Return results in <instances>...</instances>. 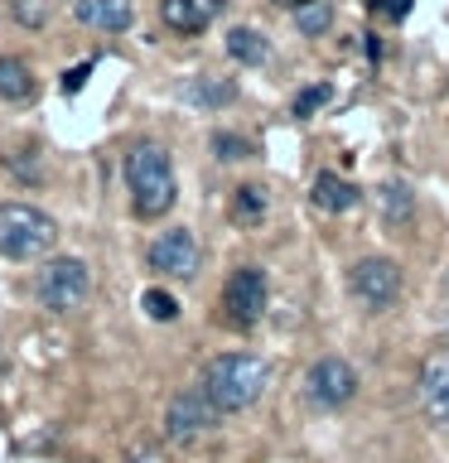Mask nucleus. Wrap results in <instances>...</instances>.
Wrapping results in <instances>:
<instances>
[{"label": "nucleus", "mask_w": 449, "mask_h": 463, "mask_svg": "<svg viewBox=\"0 0 449 463\" xmlns=\"http://www.w3.org/2000/svg\"><path fill=\"white\" fill-rule=\"evenodd\" d=\"M266 382H271V372H266V362H261V357H252V353H223V357H213L208 367H203L198 386L208 391V401L223 415H237V411H246V405L261 401Z\"/></svg>", "instance_id": "f257e3e1"}, {"label": "nucleus", "mask_w": 449, "mask_h": 463, "mask_svg": "<svg viewBox=\"0 0 449 463\" xmlns=\"http://www.w3.org/2000/svg\"><path fill=\"white\" fill-rule=\"evenodd\" d=\"M126 188H130V208L136 217H165L179 198V184H174V165L165 145H136L126 155Z\"/></svg>", "instance_id": "f03ea898"}, {"label": "nucleus", "mask_w": 449, "mask_h": 463, "mask_svg": "<svg viewBox=\"0 0 449 463\" xmlns=\"http://www.w3.org/2000/svg\"><path fill=\"white\" fill-rule=\"evenodd\" d=\"M58 222L43 208L29 203H0V256L10 260H34L43 251H53Z\"/></svg>", "instance_id": "7ed1b4c3"}, {"label": "nucleus", "mask_w": 449, "mask_h": 463, "mask_svg": "<svg viewBox=\"0 0 449 463\" xmlns=\"http://www.w3.org/2000/svg\"><path fill=\"white\" fill-rule=\"evenodd\" d=\"M87 295H92V275L78 256H53L34 270V299L49 314H72L82 309Z\"/></svg>", "instance_id": "20e7f679"}, {"label": "nucleus", "mask_w": 449, "mask_h": 463, "mask_svg": "<svg viewBox=\"0 0 449 463\" xmlns=\"http://www.w3.org/2000/svg\"><path fill=\"white\" fill-rule=\"evenodd\" d=\"M401 266L396 260H387V256H362L353 270H348V289H353V299L362 304V309H372V314H382L391 309V304L401 299Z\"/></svg>", "instance_id": "39448f33"}, {"label": "nucleus", "mask_w": 449, "mask_h": 463, "mask_svg": "<svg viewBox=\"0 0 449 463\" xmlns=\"http://www.w3.org/2000/svg\"><path fill=\"white\" fill-rule=\"evenodd\" d=\"M266 299H271V285H266V270L261 266H237L223 285V314L232 328H252L261 324L266 314Z\"/></svg>", "instance_id": "423d86ee"}, {"label": "nucleus", "mask_w": 449, "mask_h": 463, "mask_svg": "<svg viewBox=\"0 0 449 463\" xmlns=\"http://www.w3.org/2000/svg\"><path fill=\"white\" fill-rule=\"evenodd\" d=\"M217 420H223V411L208 401V391H203V386H188V391H179V396L165 405V439L194 444L198 434L217 430Z\"/></svg>", "instance_id": "0eeeda50"}, {"label": "nucleus", "mask_w": 449, "mask_h": 463, "mask_svg": "<svg viewBox=\"0 0 449 463\" xmlns=\"http://www.w3.org/2000/svg\"><path fill=\"white\" fill-rule=\"evenodd\" d=\"M358 396V372L348 367L343 357H319L310 372H304V401L314 411H339Z\"/></svg>", "instance_id": "6e6552de"}, {"label": "nucleus", "mask_w": 449, "mask_h": 463, "mask_svg": "<svg viewBox=\"0 0 449 463\" xmlns=\"http://www.w3.org/2000/svg\"><path fill=\"white\" fill-rule=\"evenodd\" d=\"M198 260H203V251H198V237L188 227H169V232H159V237L145 246V266L169 275V280H194Z\"/></svg>", "instance_id": "1a4fd4ad"}, {"label": "nucleus", "mask_w": 449, "mask_h": 463, "mask_svg": "<svg viewBox=\"0 0 449 463\" xmlns=\"http://www.w3.org/2000/svg\"><path fill=\"white\" fill-rule=\"evenodd\" d=\"M217 14H223V0H159V20L174 34H203Z\"/></svg>", "instance_id": "9d476101"}, {"label": "nucleus", "mask_w": 449, "mask_h": 463, "mask_svg": "<svg viewBox=\"0 0 449 463\" xmlns=\"http://www.w3.org/2000/svg\"><path fill=\"white\" fill-rule=\"evenodd\" d=\"M420 405H425L430 425L449 430V357H430L420 367Z\"/></svg>", "instance_id": "9b49d317"}, {"label": "nucleus", "mask_w": 449, "mask_h": 463, "mask_svg": "<svg viewBox=\"0 0 449 463\" xmlns=\"http://www.w3.org/2000/svg\"><path fill=\"white\" fill-rule=\"evenodd\" d=\"M72 14H78V24H87V29L121 34V29H130V20H136V5H130V0H78Z\"/></svg>", "instance_id": "f8f14e48"}, {"label": "nucleus", "mask_w": 449, "mask_h": 463, "mask_svg": "<svg viewBox=\"0 0 449 463\" xmlns=\"http://www.w3.org/2000/svg\"><path fill=\"white\" fill-rule=\"evenodd\" d=\"M310 198H314V208L319 213H348V208H358V184H348L343 174H314V188H310Z\"/></svg>", "instance_id": "ddd939ff"}, {"label": "nucleus", "mask_w": 449, "mask_h": 463, "mask_svg": "<svg viewBox=\"0 0 449 463\" xmlns=\"http://www.w3.org/2000/svg\"><path fill=\"white\" fill-rule=\"evenodd\" d=\"M0 97H5V101L34 97V72H29L24 58H14V53L0 58Z\"/></svg>", "instance_id": "4468645a"}, {"label": "nucleus", "mask_w": 449, "mask_h": 463, "mask_svg": "<svg viewBox=\"0 0 449 463\" xmlns=\"http://www.w3.org/2000/svg\"><path fill=\"white\" fill-rule=\"evenodd\" d=\"M227 53L237 58L242 68H261L271 58V43H266V34H256V29H232V34H227Z\"/></svg>", "instance_id": "2eb2a0df"}, {"label": "nucleus", "mask_w": 449, "mask_h": 463, "mask_svg": "<svg viewBox=\"0 0 449 463\" xmlns=\"http://www.w3.org/2000/svg\"><path fill=\"white\" fill-rule=\"evenodd\" d=\"M232 97H237V87L227 78H194L184 87V101H194V107H227Z\"/></svg>", "instance_id": "dca6fc26"}, {"label": "nucleus", "mask_w": 449, "mask_h": 463, "mask_svg": "<svg viewBox=\"0 0 449 463\" xmlns=\"http://www.w3.org/2000/svg\"><path fill=\"white\" fill-rule=\"evenodd\" d=\"M232 217H237L242 227H256L261 217H266V188H256V184H242L237 194H232Z\"/></svg>", "instance_id": "f3484780"}, {"label": "nucleus", "mask_w": 449, "mask_h": 463, "mask_svg": "<svg viewBox=\"0 0 449 463\" xmlns=\"http://www.w3.org/2000/svg\"><path fill=\"white\" fill-rule=\"evenodd\" d=\"M295 24H300V34L319 39L333 24V5H329V0H300V5H295Z\"/></svg>", "instance_id": "a211bd4d"}, {"label": "nucleus", "mask_w": 449, "mask_h": 463, "mask_svg": "<svg viewBox=\"0 0 449 463\" xmlns=\"http://www.w3.org/2000/svg\"><path fill=\"white\" fill-rule=\"evenodd\" d=\"M140 309L155 318V324H174L179 318V299L169 295V289H145L140 295Z\"/></svg>", "instance_id": "6ab92c4d"}, {"label": "nucleus", "mask_w": 449, "mask_h": 463, "mask_svg": "<svg viewBox=\"0 0 449 463\" xmlns=\"http://www.w3.org/2000/svg\"><path fill=\"white\" fill-rule=\"evenodd\" d=\"M10 14L20 29H43L49 24V0H10Z\"/></svg>", "instance_id": "aec40b11"}, {"label": "nucleus", "mask_w": 449, "mask_h": 463, "mask_svg": "<svg viewBox=\"0 0 449 463\" xmlns=\"http://www.w3.org/2000/svg\"><path fill=\"white\" fill-rule=\"evenodd\" d=\"M213 155L227 159V165H232V159H252V140L237 136V130H217V136H213Z\"/></svg>", "instance_id": "412c9836"}, {"label": "nucleus", "mask_w": 449, "mask_h": 463, "mask_svg": "<svg viewBox=\"0 0 449 463\" xmlns=\"http://www.w3.org/2000/svg\"><path fill=\"white\" fill-rule=\"evenodd\" d=\"M5 169H10L20 184H39V179H43V169H39L34 150H14V155H5Z\"/></svg>", "instance_id": "4be33fe9"}, {"label": "nucleus", "mask_w": 449, "mask_h": 463, "mask_svg": "<svg viewBox=\"0 0 449 463\" xmlns=\"http://www.w3.org/2000/svg\"><path fill=\"white\" fill-rule=\"evenodd\" d=\"M382 213L387 217H406V213H411V188H406V184H387L382 188Z\"/></svg>", "instance_id": "5701e85b"}, {"label": "nucleus", "mask_w": 449, "mask_h": 463, "mask_svg": "<svg viewBox=\"0 0 449 463\" xmlns=\"http://www.w3.org/2000/svg\"><path fill=\"white\" fill-rule=\"evenodd\" d=\"M333 92H329V87L324 82H319V87H304V92L295 97V116H314L319 107H324V101H329Z\"/></svg>", "instance_id": "b1692460"}, {"label": "nucleus", "mask_w": 449, "mask_h": 463, "mask_svg": "<svg viewBox=\"0 0 449 463\" xmlns=\"http://www.w3.org/2000/svg\"><path fill=\"white\" fill-rule=\"evenodd\" d=\"M372 14H382V20H406L411 14V0H368Z\"/></svg>", "instance_id": "393cba45"}, {"label": "nucleus", "mask_w": 449, "mask_h": 463, "mask_svg": "<svg viewBox=\"0 0 449 463\" xmlns=\"http://www.w3.org/2000/svg\"><path fill=\"white\" fill-rule=\"evenodd\" d=\"M87 78H92V63H78V68L63 72V82H58V87H63V97H72V92H82Z\"/></svg>", "instance_id": "a878e982"}, {"label": "nucleus", "mask_w": 449, "mask_h": 463, "mask_svg": "<svg viewBox=\"0 0 449 463\" xmlns=\"http://www.w3.org/2000/svg\"><path fill=\"white\" fill-rule=\"evenodd\" d=\"M126 463H165V454H159V449H136Z\"/></svg>", "instance_id": "bb28decb"}]
</instances>
